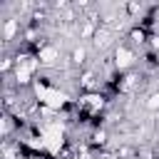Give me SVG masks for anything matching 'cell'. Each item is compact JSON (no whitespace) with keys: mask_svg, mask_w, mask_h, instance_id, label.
Wrapping results in <instances>:
<instances>
[{"mask_svg":"<svg viewBox=\"0 0 159 159\" xmlns=\"http://www.w3.org/2000/svg\"><path fill=\"white\" fill-rule=\"evenodd\" d=\"M137 159H152V152L149 149H142V152H137Z\"/></svg>","mask_w":159,"mask_h":159,"instance_id":"obj_11","label":"cell"},{"mask_svg":"<svg viewBox=\"0 0 159 159\" xmlns=\"http://www.w3.org/2000/svg\"><path fill=\"white\" fill-rule=\"evenodd\" d=\"M129 40H132L134 45H144V42H147V30H144V27H132V30H129Z\"/></svg>","mask_w":159,"mask_h":159,"instance_id":"obj_6","label":"cell"},{"mask_svg":"<svg viewBox=\"0 0 159 159\" xmlns=\"http://www.w3.org/2000/svg\"><path fill=\"white\" fill-rule=\"evenodd\" d=\"M17 30H20V22H17L15 17H7V20L2 22V37H5V42H10V40H15V35H17Z\"/></svg>","mask_w":159,"mask_h":159,"instance_id":"obj_4","label":"cell"},{"mask_svg":"<svg viewBox=\"0 0 159 159\" xmlns=\"http://www.w3.org/2000/svg\"><path fill=\"white\" fill-rule=\"evenodd\" d=\"M35 57L40 60V67H52V65L60 62V50H57L55 45H42Z\"/></svg>","mask_w":159,"mask_h":159,"instance_id":"obj_3","label":"cell"},{"mask_svg":"<svg viewBox=\"0 0 159 159\" xmlns=\"http://www.w3.org/2000/svg\"><path fill=\"white\" fill-rule=\"evenodd\" d=\"M10 65H12V60H10V57H5V60H2V72H7V70H10Z\"/></svg>","mask_w":159,"mask_h":159,"instance_id":"obj_12","label":"cell"},{"mask_svg":"<svg viewBox=\"0 0 159 159\" xmlns=\"http://www.w3.org/2000/svg\"><path fill=\"white\" fill-rule=\"evenodd\" d=\"M104 142H107V132H104V129H97V132L92 134V144H97V147H102Z\"/></svg>","mask_w":159,"mask_h":159,"instance_id":"obj_8","label":"cell"},{"mask_svg":"<svg viewBox=\"0 0 159 159\" xmlns=\"http://www.w3.org/2000/svg\"><path fill=\"white\" fill-rule=\"evenodd\" d=\"M147 107H149V109H159V92H154V94L147 99Z\"/></svg>","mask_w":159,"mask_h":159,"instance_id":"obj_10","label":"cell"},{"mask_svg":"<svg viewBox=\"0 0 159 159\" xmlns=\"http://www.w3.org/2000/svg\"><path fill=\"white\" fill-rule=\"evenodd\" d=\"M10 129H12V117H10V114H5V117H2V137H7V134H10Z\"/></svg>","mask_w":159,"mask_h":159,"instance_id":"obj_9","label":"cell"},{"mask_svg":"<svg viewBox=\"0 0 159 159\" xmlns=\"http://www.w3.org/2000/svg\"><path fill=\"white\" fill-rule=\"evenodd\" d=\"M104 104H107V99L99 92H84L80 97V109H84L87 114H99L104 109Z\"/></svg>","mask_w":159,"mask_h":159,"instance_id":"obj_1","label":"cell"},{"mask_svg":"<svg viewBox=\"0 0 159 159\" xmlns=\"http://www.w3.org/2000/svg\"><path fill=\"white\" fill-rule=\"evenodd\" d=\"M109 37H112V35H109V30H104V27H102V30H97V35H94V47H104V45L109 42Z\"/></svg>","mask_w":159,"mask_h":159,"instance_id":"obj_7","label":"cell"},{"mask_svg":"<svg viewBox=\"0 0 159 159\" xmlns=\"http://www.w3.org/2000/svg\"><path fill=\"white\" fill-rule=\"evenodd\" d=\"M134 60H137V55H134L132 47H127V45H117V50H114V65H117L119 72H122V70H129V67L134 65Z\"/></svg>","mask_w":159,"mask_h":159,"instance_id":"obj_2","label":"cell"},{"mask_svg":"<svg viewBox=\"0 0 159 159\" xmlns=\"http://www.w3.org/2000/svg\"><path fill=\"white\" fill-rule=\"evenodd\" d=\"M84 60H87V47H84V45H77V47L70 52V62H72V65H84Z\"/></svg>","mask_w":159,"mask_h":159,"instance_id":"obj_5","label":"cell"}]
</instances>
